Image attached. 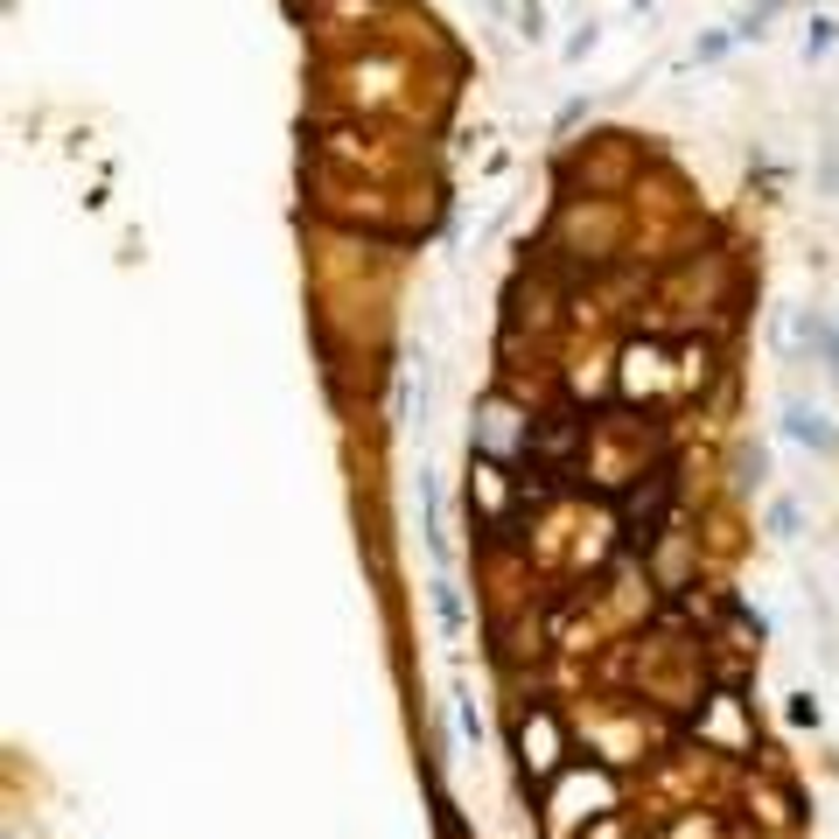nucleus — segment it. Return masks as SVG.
<instances>
[{
  "instance_id": "7ed1b4c3",
  "label": "nucleus",
  "mask_w": 839,
  "mask_h": 839,
  "mask_svg": "<svg viewBox=\"0 0 839 839\" xmlns=\"http://www.w3.org/2000/svg\"><path fill=\"white\" fill-rule=\"evenodd\" d=\"M784 434H791V441H805L812 455H839V434H832V427H826V419H818L812 406H797V399L784 406Z\"/></svg>"
},
{
  "instance_id": "39448f33",
  "label": "nucleus",
  "mask_w": 839,
  "mask_h": 839,
  "mask_svg": "<svg viewBox=\"0 0 839 839\" xmlns=\"http://www.w3.org/2000/svg\"><path fill=\"white\" fill-rule=\"evenodd\" d=\"M497 14H511L518 22V35H539V0H490Z\"/></svg>"
},
{
  "instance_id": "20e7f679",
  "label": "nucleus",
  "mask_w": 839,
  "mask_h": 839,
  "mask_svg": "<svg viewBox=\"0 0 839 839\" xmlns=\"http://www.w3.org/2000/svg\"><path fill=\"white\" fill-rule=\"evenodd\" d=\"M735 469H741V476H735V490H762V476H770V455H762V448H741V455H735Z\"/></svg>"
},
{
  "instance_id": "0eeeda50",
  "label": "nucleus",
  "mask_w": 839,
  "mask_h": 839,
  "mask_svg": "<svg viewBox=\"0 0 839 839\" xmlns=\"http://www.w3.org/2000/svg\"><path fill=\"white\" fill-rule=\"evenodd\" d=\"M832 43H839V35H832V22H812V35H805V56L818 64V56H826Z\"/></svg>"
},
{
  "instance_id": "f03ea898",
  "label": "nucleus",
  "mask_w": 839,
  "mask_h": 839,
  "mask_svg": "<svg viewBox=\"0 0 839 839\" xmlns=\"http://www.w3.org/2000/svg\"><path fill=\"white\" fill-rule=\"evenodd\" d=\"M672 490H679V476L672 469H658L651 476V490H629L623 497V539L629 546H658V532H664V511H672Z\"/></svg>"
},
{
  "instance_id": "423d86ee",
  "label": "nucleus",
  "mask_w": 839,
  "mask_h": 839,
  "mask_svg": "<svg viewBox=\"0 0 839 839\" xmlns=\"http://www.w3.org/2000/svg\"><path fill=\"white\" fill-rule=\"evenodd\" d=\"M770 539H797V504H770Z\"/></svg>"
},
{
  "instance_id": "f257e3e1",
  "label": "nucleus",
  "mask_w": 839,
  "mask_h": 839,
  "mask_svg": "<svg viewBox=\"0 0 839 839\" xmlns=\"http://www.w3.org/2000/svg\"><path fill=\"white\" fill-rule=\"evenodd\" d=\"M518 762L532 784H552V776H567V735H560V714L552 707H532L518 720Z\"/></svg>"
},
{
  "instance_id": "1a4fd4ad",
  "label": "nucleus",
  "mask_w": 839,
  "mask_h": 839,
  "mask_svg": "<svg viewBox=\"0 0 839 839\" xmlns=\"http://www.w3.org/2000/svg\"><path fill=\"white\" fill-rule=\"evenodd\" d=\"M826 365H832V378H839V329L826 336Z\"/></svg>"
},
{
  "instance_id": "6e6552de",
  "label": "nucleus",
  "mask_w": 839,
  "mask_h": 839,
  "mask_svg": "<svg viewBox=\"0 0 839 839\" xmlns=\"http://www.w3.org/2000/svg\"><path fill=\"white\" fill-rule=\"evenodd\" d=\"M791 720H797V728H818V700L812 693H791Z\"/></svg>"
}]
</instances>
